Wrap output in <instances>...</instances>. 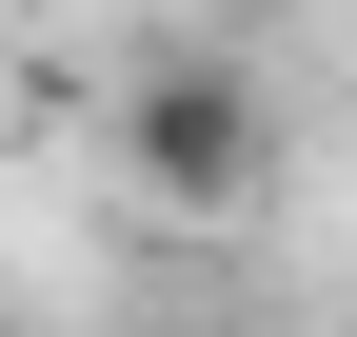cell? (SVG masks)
<instances>
[{
	"instance_id": "cell-1",
	"label": "cell",
	"mask_w": 357,
	"mask_h": 337,
	"mask_svg": "<svg viewBox=\"0 0 357 337\" xmlns=\"http://www.w3.org/2000/svg\"><path fill=\"white\" fill-rule=\"evenodd\" d=\"M100 139H119V198L178 219V238H199V219H258V179H278V100H258L218 40H159Z\"/></svg>"
},
{
	"instance_id": "cell-2",
	"label": "cell",
	"mask_w": 357,
	"mask_h": 337,
	"mask_svg": "<svg viewBox=\"0 0 357 337\" xmlns=\"http://www.w3.org/2000/svg\"><path fill=\"white\" fill-rule=\"evenodd\" d=\"M199 337H218V318H199Z\"/></svg>"
}]
</instances>
